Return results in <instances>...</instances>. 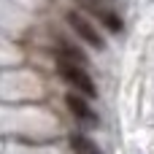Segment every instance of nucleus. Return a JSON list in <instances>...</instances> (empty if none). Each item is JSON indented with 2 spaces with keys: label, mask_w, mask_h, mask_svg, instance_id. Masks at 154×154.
<instances>
[{
  "label": "nucleus",
  "mask_w": 154,
  "mask_h": 154,
  "mask_svg": "<svg viewBox=\"0 0 154 154\" xmlns=\"http://www.w3.org/2000/svg\"><path fill=\"white\" fill-rule=\"evenodd\" d=\"M57 70H60V76H62L76 92H81L84 97H95V95H97L95 81H92V76L87 73V65H79V62H73V60L57 54Z\"/></svg>",
  "instance_id": "nucleus-1"
},
{
  "label": "nucleus",
  "mask_w": 154,
  "mask_h": 154,
  "mask_svg": "<svg viewBox=\"0 0 154 154\" xmlns=\"http://www.w3.org/2000/svg\"><path fill=\"white\" fill-rule=\"evenodd\" d=\"M65 22H68V24H70V30H73L84 43H89L92 49H106L103 35L95 30V24H92L87 16H81L79 11H68V14H65Z\"/></svg>",
  "instance_id": "nucleus-2"
},
{
  "label": "nucleus",
  "mask_w": 154,
  "mask_h": 154,
  "mask_svg": "<svg viewBox=\"0 0 154 154\" xmlns=\"http://www.w3.org/2000/svg\"><path fill=\"white\" fill-rule=\"evenodd\" d=\"M65 103H68V108H70V114L79 119V122H84V125H95L97 122V116H95V111L89 108V103L84 100V95H68L65 97Z\"/></svg>",
  "instance_id": "nucleus-3"
},
{
  "label": "nucleus",
  "mask_w": 154,
  "mask_h": 154,
  "mask_svg": "<svg viewBox=\"0 0 154 154\" xmlns=\"http://www.w3.org/2000/svg\"><path fill=\"white\" fill-rule=\"evenodd\" d=\"M70 146H73V152H76V154H100V149H97L87 135H81V133L70 135Z\"/></svg>",
  "instance_id": "nucleus-4"
},
{
  "label": "nucleus",
  "mask_w": 154,
  "mask_h": 154,
  "mask_svg": "<svg viewBox=\"0 0 154 154\" xmlns=\"http://www.w3.org/2000/svg\"><path fill=\"white\" fill-rule=\"evenodd\" d=\"M100 14V19H103V24L111 30V32H122V27H125V22L116 16V14H111V11H97Z\"/></svg>",
  "instance_id": "nucleus-5"
}]
</instances>
